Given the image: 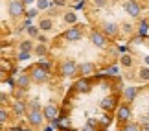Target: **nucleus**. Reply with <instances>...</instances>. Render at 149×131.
<instances>
[{
  "label": "nucleus",
  "mask_w": 149,
  "mask_h": 131,
  "mask_svg": "<svg viewBox=\"0 0 149 131\" xmlns=\"http://www.w3.org/2000/svg\"><path fill=\"white\" fill-rule=\"evenodd\" d=\"M31 78V83H46L50 79V70H48V65H33L30 70H28Z\"/></svg>",
  "instance_id": "1"
},
{
  "label": "nucleus",
  "mask_w": 149,
  "mask_h": 131,
  "mask_svg": "<svg viewBox=\"0 0 149 131\" xmlns=\"http://www.w3.org/2000/svg\"><path fill=\"white\" fill-rule=\"evenodd\" d=\"M100 32L107 39H116L120 35V24L118 22H112V20H103L101 26H100Z\"/></svg>",
  "instance_id": "2"
},
{
  "label": "nucleus",
  "mask_w": 149,
  "mask_h": 131,
  "mask_svg": "<svg viewBox=\"0 0 149 131\" xmlns=\"http://www.w3.org/2000/svg\"><path fill=\"white\" fill-rule=\"evenodd\" d=\"M59 74L63 78H76L77 76V63L74 59H65L59 65Z\"/></svg>",
  "instance_id": "3"
},
{
  "label": "nucleus",
  "mask_w": 149,
  "mask_h": 131,
  "mask_svg": "<svg viewBox=\"0 0 149 131\" xmlns=\"http://www.w3.org/2000/svg\"><path fill=\"white\" fill-rule=\"evenodd\" d=\"M26 120L30 124V127H42L44 115H42L41 109H28L26 111Z\"/></svg>",
  "instance_id": "4"
},
{
  "label": "nucleus",
  "mask_w": 149,
  "mask_h": 131,
  "mask_svg": "<svg viewBox=\"0 0 149 131\" xmlns=\"http://www.w3.org/2000/svg\"><path fill=\"white\" fill-rule=\"evenodd\" d=\"M114 111H116V120H118V122H127V120H131V118H133V111H131L129 102L118 104Z\"/></svg>",
  "instance_id": "5"
},
{
  "label": "nucleus",
  "mask_w": 149,
  "mask_h": 131,
  "mask_svg": "<svg viewBox=\"0 0 149 131\" xmlns=\"http://www.w3.org/2000/svg\"><path fill=\"white\" fill-rule=\"evenodd\" d=\"M8 13L11 19H19L24 15V2L22 0H9L8 4Z\"/></svg>",
  "instance_id": "6"
},
{
  "label": "nucleus",
  "mask_w": 149,
  "mask_h": 131,
  "mask_svg": "<svg viewBox=\"0 0 149 131\" xmlns=\"http://www.w3.org/2000/svg\"><path fill=\"white\" fill-rule=\"evenodd\" d=\"M123 9L131 19H138L140 13H142V6L136 2V0H125L123 2Z\"/></svg>",
  "instance_id": "7"
},
{
  "label": "nucleus",
  "mask_w": 149,
  "mask_h": 131,
  "mask_svg": "<svg viewBox=\"0 0 149 131\" xmlns=\"http://www.w3.org/2000/svg\"><path fill=\"white\" fill-rule=\"evenodd\" d=\"M88 41L92 43L96 48H105L107 46V37L103 35L100 30H90L88 32Z\"/></svg>",
  "instance_id": "8"
},
{
  "label": "nucleus",
  "mask_w": 149,
  "mask_h": 131,
  "mask_svg": "<svg viewBox=\"0 0 149 131\" xmlns=\"http://www.w3.org/2000/svg\"><path fill=\"white\" fill-rule=\"evenodd\" d=\"M83 37V26H72V28H68V30L63 33V39H66V41H79V39Z\"/></svg>",
  "instance_id": "9"
},
{
  "label": "nucleus",
  "mask_w": 149,
  "mask_h": 131,
  "mask_svg": "<svg viewBox=\"0 0 149 131\" xmlns=\"http://www.w3.org/2000/svg\"><path fill=\"white\" fill-rule=\"evenodd\" d=\"M41 111L44 115V120H48V122H55L57 116H59V109H57L55 104H46Z\"/></svg>",
  "instance_id": "10"
},
{
  "label": "nucleus",
  "mask_w": 149,
  "mask_h": 131,
  "mask_svg": "<svg viewBox=\"0 0 149 131\" xmlns=\"http://www.w3.org/2000/svg\"><path fill=\"white\" fill-rule=\"evenodd\" d=\"M116 105H118V98L114 94H109V96H105V98L101 100V104H100V107L105 113H112L114 109H116Z\"/></svg>",
  "instance_id": "11"
},
{
  "label": "nucleus",
  "mask_w": 149,
  "mask_h": 131,
  "mask_svg": "<svg viewBox=\"0 0 149 131\" xmlns=\"http://www.w3.org/2000/svg\"><path fill=\"white\" fill-rule=\"evenodd\" d=\"M30 85H31V78H30V74H28V72H22V74L17 76V89L28 90V89H30Z\"/></svg>",
  "instance_id": "12"
},
{
  "label": "nucleus",
  "mask_w": 149,
  "mask_h": 131,
  "mask_svg": "<svg viewBox=\"0 0 149 131\" xmlns=\"http://www.w3.org/2000/svg\"><path fill=\"white\" fill-rule=\"evenodd\" d=\"M94 72H96V65L90 63V61H87V63H83V65H77V74H81L83 78L92 76Z\"/></svg>",
  "instance_id": "13"
},
{
  "label": "nucleus",
  "mask_w": 149,
  "mask_h": 131,
  "mask_svg": "<svg viewBox=\"0 0 149 131\" xmlns=\"http://www.w3.org/2000/svg\"><path fill=\"white\" fill-rule=\"evenodd\" d=\"M39 32H44V33H48L54 30V19H50V17H42L41 20H39Z\"/></svg>",
  "instance_id": "14"
},
{
  "label": "nucleus",
  "mask_w": 149,
  "mask_h": 131,
  "mask_svg": "<svg viewBox=\"0 0 149 131\" xmlns=\"http://www.w3.org/2000/svg\"><path fill=\"white\" fill-rule=\"evenodd\" d=\"M26 111H28V105H26V102H22V100H17L15 104H13V113L17 116H22V115H26Z\"/></svg>",
  "instance_id": "15"
},
{
  "label": "nucleus",
  "mask_w": 149,
  "mask_h": 131,
  "mask_svg": "<svg viewBox=\"0 0 149 131\" xmlns=\"http://www.w3.org/2000/svg\"><path fill=\"white\" fill-rule=\"evenodd\" d=\"M136 94H138V89L136 87H125L123 89V100L125 102H134V98H136Z\"/></svg>",
  "instance_id": "16"
},
{
  "label": "nucleus",
  "mask_w": 149,
  "mask_h": 131,
  "mask_svg": "<svg viewBox=\"0 0 149 131\" xmlns=\"http://www.w3.org/2000/svg\"><path fill=\"white\" fill-rule=\"evenodd\" d=\"M122 129H125V131H140V124L133 122V118H131L127 122H122Z\"/></svg>",
  "instance_id": "17"
},
{
  "label": "nucleus",
  "mask_w": 149,
  "mask_h": 131,
  "mask_svg": "<svg viewBox=\"0 0 149 131\" xmlns=\"http://www.w3.org/2000/svg\"><path fill=\"white\" fill-rule=\"evenodd\" d=\"M31 52L35 55H39V57H44V55L48 54V46H46V44H35Z\"/></svg>",
  "instance_id": "18"
},
{
  "label": "nucleus",
  "mask_w": 149,
  "mask_h": 131,
  "mask_svg": "<svg viewBox=\"0 0 149 131\" xmlns=\"http://www.w3.org/2000/svg\"><path fill=\"white\" fill-rule=\"evenodd\" d=\"M76 90H77V92H88V90H90V83L87 81V79H79V81L76 83Z\"/></svg>",
  "instance_id": "19"
},
{
  "label": "nucleus",
  "mask_w": 149,
  "mask_h": 131,
  "mask_svg": "<svg viewBox=\"0 0 149 131\" xmlns=\"http://www.w3.org/2000/svg\"><path fill=\"white\" fill-rule=\"evenodd\" d=\"M120 63H122L125 68H131V67L134 65V59H133V55L125 54V55H122V57H120Z\"/></svg>",
  "instance_id": "20"
},
{
  "label": "nucleus",
  "mask_w": 149,
  "mask_h": 131,
  "mask_svg": "<svg viewBox=\"0 0 149 131\" xmlns=\"http://www.w3.org/2000/svg\"><path fill=\"white\" fill-rule=\"evenodd\" d=\"M133 32H134V26L129 24V22H125V24L120 26V33H123V35H131Z\"/></svg>",
  "instance_id": "21"
},
{
  "label": "nucleus",
  "mask_w": 149,
  "mask_h": 131,
  "mask_svg": "<svg viewBox=\"0 0 149 131\" xmlns=\"http://www.w3.org/2000/svg\"><path fill=\"white\" fill-rule=\"evenodd\" d=\"M63 19H65V22H68V24H76V22H77V15L74 13V11H68V13H65Z\"/></svg>",
  "instance_id": "22"
},
{
  "label": "nucleus",
  "mask_w": 149,
  "mask_h": 131,
  "mask_svg": "<svg viewBox=\"0 0 149 131\" xmlns=\"http://www.w3.org/2000/svg\"><path fill=\"white\" fill-rule=\"evenodd\" d=\"M19 50H22V52H31V50H33V43L31 41H22L19 44Z\"/></svg>",
  "instance_id": "23"
},
{
  "label": "nucleus",
  "mask_w": 149,
  "mask_h": 131,
  "mask_svg": "<svg viewBox=\"0 0 149 131\" xmlns=\"http://www.w3.org/2000/svg\"><path fill=\"white\" fill-rule=\"evenodd\" d=\"M9 120V111L4 109V107H0V124H6Z\"/></svg>",
  "instance_id": "24"
},
{
  "label": "nucleus",
  "mask_w": 149,
  "mask_h": 131,
  "mask_svg": "<svg viewBox=\"0 0 149 131\" xmlns=\"http://www.w3.org/2000/svg\"><path fill=\"white\" fill-rule=\"evenodd\" d=\"M138 78L142 81H149V68H140L138 70Z\"/></svg>",
  "instance_id": "25"
},
{
  "label": "nucleus",
  "mask_w": 149,
  "mask_h": 131,
  "mask_svg": "<svg viewBox=\"0 0 149 131\" xmlns=\"http://www.w3.org/2000/svg\"><path fill=\"white\" fill-rule=\"evenodd\" d=\"M26 105H28V109H41V102H39L37 98L30 100V104H26Z\"/></svg>",
  "instance_id": "26"
},
{
  "label": "nucleus",
  "mask_w": 149,
  "mask_h": 131,
  "mask_svg": "<svg viewBox=\"0 0 149 131\" xmlns=\"http://www.w3.org/2000/svg\"><path fill=\"white\" fill-rule=\"evenodd\" d=\"M96 127H98V126H96V118H88V124L85 126V129H87V131H92Z\"/></svg>",
  "instance_id": "27"
},
{
  "label": "nucleus",
  "mask_w": 149,
  "mask_h": 131,
  "mask_svg": "<svg viewBox=\"0 0 149 131\" xmlns=\"http://www.w3.org/2000/svg\"><path fill=\"white\" fill-rule=\"evenodd\" d=\"M28 33H30V37H39V28L37 26H30L28 28Z\"/></svg>",
  "instance_id": "28"
},
{
  "label": "nucleus",
  "mask_w": 149,
  "mask_h": 131,
  "mask_svg": "<svg viewBox=\"0 0 149 131\" xmlns=\"http://www.w3.org/2000/svg\"><path fill=\"white\" fill-rule=\"evenodd\" d=\"M30 54H31V52H22V50H19V55H17V59H19V61H24V59L30 57Z\"/></svg>",
  "instance_id": "29"
},
{
  "label": "nucleus",
  "mask_w": 149,
  "mask_h": 131,
  "mask_svg": "<svg viewBox=\"0 0 149 131\" xmlns=\"http://www.w3.org/2000/svg\"><path fill=\"white\" fill-rule=\"evenodd\" d=\"M105 74H107V76H116V74H118V67H109L105 70Z\"/></svg>",
  "instance_id": "30"
},
{
  "label": "nucleus",
  "mask_w": 149,
  "mask_h": 131,
  "mask_svg": "<svg viewBox=\"0 0 149 131\" xmlns=\"http://www.w3.org/2000/svg\"><path fill=\"white\" fill-rule=\"evenodd\" d=\"M92 2H94V6H96V8H105L109 0H92Z\"/></svg>",
  "instance_id": "31"
},
{
  "label": "nucleus",
  "mask_w": 149,
  "mask_h": 131,
  "mask_svg": "<svg viewBox=\"0 0 149 131\" xmlns=\"http://www.w3.org/2000/svg\"><path fill=\"white\" fill-rule=\"evenodd\" d=\"M100 122H101V127H109V124H111V116H103Z\"/></svg>",
  "instance_id": "32"
},
{
  "label": "nucleus",
  "mask_w": 149,
  "mask_h": 131,
  "mask_svg": "<svg viewBox=\"0 0 149 131\" xmlns=\"http://www.w3.org/2000/svg\"><path fill=\"white\" fill-rule=\"evenodd\" d=\"M138 33H140V35H146V33H147V24H146V22H144V24H140Z\"/></svg>",
  "instance_id": "33"
},
{
  "label": "nucleus",
  "mask_w": 149,
  "mask_h": 131,
  "mask_svg": "<svg viewBox=\"0 0 149 131\" xmlns=\"http://www.w3.org/2000/svg\"><path fill=\"white\" fill-rule=\"evenodd\" d=\"M54 4H55V6H59V8H61V6H65V4H66V0H54Z\"/></svg>",
  "instance_id": "34"
},
{
  "label": "nucleus",
  "mask_w": 149,
  "mask_h": 131,
  "mask_svg": "<svg viewBox=\"0 0 149 131\" xmlns=\"http://www.w3.org/2000/svg\"><path fill=\"white\" fill-rule=\"evenodd\" d=\"M4 79H6V72L0 68V81H4Z\"/></svg>",
  "instance_id": "35"
},
{
  "label": "nucleus",
  "mask_w": 149,
  "mask_h": 131,
  "mask_svg": "<svg viewBox=\"0 0 149 131\" xmlns=\"http://www.w3.org/2000/svg\"><path fill=\"white\" fill-rule=\"evenodd\" d=\"M37 15V11L35 9H31V11H28V17H35Z\"/></svg>",
  "instance_id": "36"
},
{
  "label": "nucleus",
  "mask_w": 149,
  "mask_h": 131,
  "mask_svg": "<svg viewBox=\"0 0 149 131\" xmlns=\"http://www.w3.org/2000/svg\"><path fill=\"white\" fill-rule=\"evenodd\" d=\"M22 2H24V4H31L33 0H22Z\"/></svg>",
  "instance_id": "37"
},
{
  "label": "nucleus",
  "mask_w": 149,
  "mask_h": 131,
  "mask_svg": "<svg viewBox=\"0 0 149 131\" xmlns=\"http://www.w3.org/2000/svg\"><path fill=\"white\" fill-rule=\"evenodd\" d=\"M146 63H147V65H149V55H147V57H146Z\"/></svg>",
  "instance_id": "38"
},
{
  "label": "nucleus",
  "mask_w": 149,
  "mask_h": 131,
  "mask_svg": "<svg viewBox=\"0 0 149 131\" xmlns=\"http://www.w3.org/2000/svg\"><path fill=\"white\" fill-rule=\"evenodd\" d=\"M147 116H149V107H147Z\"/></svg>",
  "instance_id": "39"
},
{
  "label": "nucleus",
  "mask_w": 149,
  "mask_h": 131,
  "mask_svg": "<svg viewBox=\"0 0 149 131\" xmlns=\"http://www.w3.org/2000/svg\"><path fill=\"white\" fill-rule=\"evenodd\" d=\"M74 2H81V0H74Z\"/></svg>",
  "instance_id": "40"
}]
</instances>
